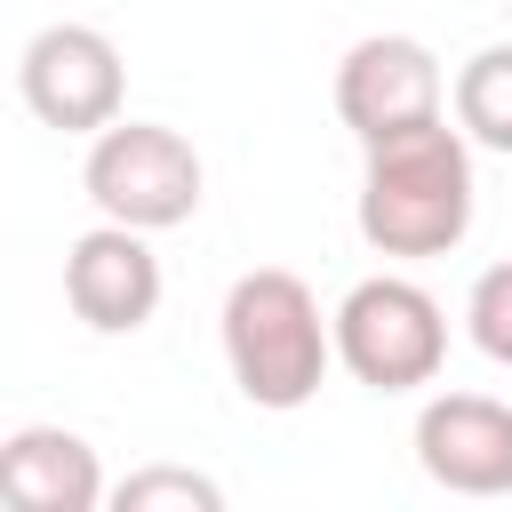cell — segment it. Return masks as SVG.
Wrapping results in <instances>:
<instances>
[{"mask_svg":"<svg viewBox=\"0 0 512 512\" xmlns=\"http://www.w3.org/2000/svg\"><path fill=\"white\" fill-rule=\"evenodd\" d=\"M464 336H472L480 360L512 368V256L472 280V296H464Z\"/></svg>","mask_w":512,"mask_h":512,"instance_id":"7c38bea8","label":"cell"},{"mask_svg":"<svg viewBox=\"0 0 512 512\" xmlns=\"http://www.w3.org/2000/svg\"><path fill=\"white\" fill-rule=\"evenodd\" d=\"M16 88L32 104L40 128H64V136H96L120 120V96H128V72H120V48L112 32L96 24H40L16 56Z\"/></svg>","mask_w":512,"mask_h":512,"instance_id":"5b68a950","label":"cell"},{"mask_svg":"<svg viewBox=\"0 0 512 512\" xmlns=\"http://www.w3.org/2000/svg\"><path fill=\"white\" fill-rule=\"evenodd\" d=\"M64 304L96 328V336H136L152 312H160V256H152V232L136 224H96L64 248Z\"/></svg>","mask_w":512,"mask_h":512,"instance_id":"ba28073f","label":"cell"},{"mask_svg":"<svg viewBox=\"0 0 512 512\" xmlns=\"http://www.w3.org/2000/svg\"><path fill=\"white\" fill-rule=\"evenodd\" d=\"M336 368L368 392H416L448 368V312L408 272L352 280L336 304Z\"/></svg>","mask_w":512,"mask_h":512,"instance_id":"3957f363","label":"cell"},{"mask_svg":"<svg viewBox=\"0 0 512 512\" xmlns=\"http://www.w3.org/2000/svg\"><path fill=\"white\" fill-rule=\"evenodd\" d=\"M456 128L480 152H504L512 160V40L464 56V72H456Z\"/></svg>","mask_w":512,"mask_h":512,"instance_id":"30bf717a","label":"cell"},{"mask_svg":"<svg viewBox=\"0 0 512 512\" xmlns=\"http://www.w3.org/2000/svg\"><path fill=\"white\" fill-rule=\"evenodd\" d=\"M224 368L240 384L248 408H304L320 384H328V360H336V312H320V296L288 272V264H256L224 288Z\"/></svg>","mask_w":512,"mask_h":512,"instance_id":"7a4b0ae2","label":"cell"},{"mask_svg":"<svg viewBox=\"0 0 512 512\" xmlns=\"http://www.w3.org/2000/svg\"><path fill=\"white\" fill-rule=\"evenodd\" d=\"M440 56L416 40V32H368L344 48L336 64V120L376 144V136H400V128H424L440 120Z\"/></svg>","mask_w":512,"mask_h":512,"instance_id":"8992f818","label":"cell"},{"mask_svg":"<svg viewBox=\"0 0 512 512\" xmlns=\"http://www.w3.org/2000/svg\"><path fill=\"white\" fill-rule=\"evenodd\" d=\"M80 184L96 200V216L112 224H136V232H176L200 216V152L192 136H176L168 120H112L88 136V160H80Z\"/></svg>","mask_w":512,"mask_h":512,"instance_id":"277c9868","label":"cell"},{"mask_svg":"<svg viewBox=\"0 0 512 512\" xmlns=\"http://www.w3.org/2000/svg\"><path fill=\"white\" fill-rule=\"evenodd\" d=\"M416 464L448 496H512V408L488 392H432L416 408Z\"/></svg>","mask_w":512,"mask_h":512,"instance_id":"52a82bcc","label":"cell"},{"mask_svg":"<svg viewBox=\"0 0 512 512\" xmlns=\"http://www.w3.org/2000/svg\"><path fill=\"white\" fill-rule=\"evenodd\" d=\"M360 240L376 256H448L472 232V136L440 120L360 144Z\"/></svg>","mask_w":512,"mask_h":512,"instance_id":"6da1fadb","label":"cell"},{"mask_svg":"<svg viewBox=\"0 0 512 512\" xmlns=\"http://www.w3.org/2000/svg\"><path fill=\"white\" fill-rule=\"evenodd\" d=\"M112 504L120 512H160V504H176V512H224V488L208 472H184V464H144V472H128L112 488Z\"/></svg>","mask_w":512,"mask_h":512,"instance_id":"8fae6325","label":"cell"},{"mask_svg":"<svg viewBox=\"0 0 512 512\" xmlns=\"http://www.w3.org/2000/svg\"><path fill=\"white\" fill-rule=\"evenodd\" d=\"M0 496L16 512H96L112 488H104V464L80 432L24 424V432L0 440Z\"/></svg>","mask_w":512,"mask_h":512,"instance_id":"9c48e42d","label":"cell"}]
</instances>
